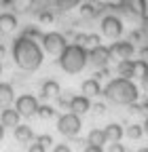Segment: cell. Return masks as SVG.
<instances>
[{
    "label": "cell",
    "instance_id": "11",
    "mask_svg": "<svg viewBox=\"0 0 148 152\" xmlns=\"http://www.w3.org/2000/svg\"><path fill=\"white\" fill-rule=\"evenodd\" d=\"M70 112L72 114H85V112H89L91 110V102H89V97H85V95H74V97L70 99Z\"/></svg>",
    "mask_w": 148,
    "mask_h": 152
},
{
    "label": "cell",
    "instance_id": "23",
    "mask_svg": "<svg viewBox=\"0 0 148 152\" xmlns=\"http://www.w3.org/2000/svg\"><path fill=\"white\" fill-rule=\"evenodd\" d=\"M36 114H38L40 118H53V116H55V110H53L51 106H40Z\"/></svg>",
    "mask_w": 148,
    "mask_h": 152
},
{
    "label": "cell",
    "instance_id": "38",
    "mask_svg": "<svg viewBox=\"0 0 148 152\" xmlns=\"http://www.w3.org/2000/svg\"><path fill=\"white\" fill-rule=\"evenodd\" d=\"M136 152H148V148H138Z\"/></svg>",
    "mask_w": 148,
    "mask_h": 152
},
{
    "label": "cell",
    "instance_id": "26",
    "mask_svg": "<svg viewBox=\"0 0 148 152\" xmlns=\"http://www.w3.org/2000/svg\"><path fill=\"white\" fill-rule=\"evenodd\" d=\"M23 36H28V38H32V40H34V38H38V36H40V38H42V34H40V32H38V30H36V28H28V30H26V34H23Z\"/></svg>",
    "mask_w": 148,
    "mask_h": 152
},
{
    "label": "cell",
    "instance_id": "20",
    "mask_svg": "<svg viewBox=\"0 0 148 152\" xmlns=\"http://www.w3.org/2000/svg\"><path fill=\"white\" fill-rule=\"evenodd\" d=\"M17 28V17L11 13H0V32H13Z\"/></svg>",
    "mask_w": 148,
    "mask_h": 152
},
{
    "label": "cell",
    "instance_id": "34",
    "mask_svg": "<svg viewBox=\"0 0 148 152\" xmlns=\"http://www.w3.org/2000/svg\"><path fill=\"white\" fill-rule=\"evenodd\" d=\"M95 110H97L100 114H104V112H106V106H104V104H97V106H95Z\"/></svg>",
    "mask_w": 148,
    "mask_h": 152
},
{
    "label": "cell",
    "instance_id": "10",
    "mask_svg": "<svg viewBox=\"0 0 148 152\" xmlns=\"http://www.w3.org/2000/svg\"><path fill=\"white\" fill-rule=\"evenodd\" d=\"M121 9L133 17L146 15V0H121Z\"/></svg>",
    "mask_w": 148,
    "mask_h": 152
},
{
    "label": "cell",
    "instance_id": "21",
    "mask_svg": "<svg viewBox=\"0 0 148 152\" xmlns=\"http://www.w3.org/2000/svg\"><path fill=\"white\" fill-rule=\"evenodd\" d=\"M106 137H108V142H121V137H123V127L119 125V123H110L106 129Z\"/></svg>",
    "mask_w": 148,
    "mask_h": 152
},
{
    "label": "cell",
    "instance_id": "33",
    "mask_svg": "<svg viewBox=\"0 0 148 152\" xmlns=\"http://www.w3.org/2000/svg\"><path fill=\"white\" fill-rule=\"evenodd\" d=\"M142 87H144V89L148 91V72H146V74L142 76Z\"/></svg>",
    "mask_w": 148,
    "mask_h": 152
},
{
    "label": "cell",
    "instance_id": "19",
    "mask_svg": "<svg viewBox=\"0 0 148 152\" xmlns=\"http://www.w3.org/2000/svg\"><path fill=\"white\" fill-rule=\"evenodd\" d=\"M40 93H42V97H57V95L62 93V87H59L57 80H45Z\"/></svg>",
    "mask_w": 148,
    "mask_h": 152
},
{
    "label": "cell",
    "instance_id": "13",
    "mask_svg": "<svg viewBox=\"0 0 148 152\" xmlns=\"http://www.w3.org/2000/svg\"><path fill=\"white\" fill-rule=\"evenodd\" d=\"M19 118H21V114L17 110H11V108H4L2 114H0V123H2V127H17V125H19Z\"/></svg>",
    "mask_w": 148,
    "mask_h": 152
},
{
    "label": "cell",
    "instance_id": "3",
    "mask_svg": "<svg viewBox=\"0 0 148 152\" xmlns=\"http://www.w3.org/2000/svg\"><path fill=\"white\" fill-rule=\"evenodd\" d=\"M57 61H59V66H62L64 72L78 74L87 66V61H89V51L85 47H81V45H68L62 51V55H59Z\"/></svg>",
    "mask_w": 148,
    "mask_h": 152
},
{
    "label": "cell",
    "instance_id": "1",
    "mask_svg": "<svg viewBox=\"0 0 148 152\" xmlns=\"http://www.w3.org/2000/svg\"><path fill=\"white\" fill-rule=\"evenodd\" d=\"M13 59L21 70L34 72L42 64V49H40V45L36 40H32V38L19 36L13 42Z\"/></svg>",
    "mask_w": 148,
    "mask_h": 152
},
{
    "label": "cell",
    "instance_id": "39",
    "mask_svg": "<svg viewBox=\"0 0 148 152\" xmlns=\"http://www.w3.org/2000/svg\"><path fill=\"white\" fill-rule=\"evenodd\" d=\"M0 74H2V64H0Z\"/></svg>",
    "mask_w": 148,
    "mask_h": 152
},
{
    "label": "cell",
    "instance_id": "4",
    "mask_svg": "<svg viewBox=\"0 0 148 152\" xmlns=\"http://www.w3.org/2000/svg\"><path fill=\"white\" fill-rule=\"evenodd\" d=\"M81 2V0H32L30 7L34 13H51L53 11H70Z\"/></svg>",
    "mask_w": 148,
    "mask_h": 152
},
{
    "label": "cell",
    "instance_id": "18",
    "mask_svg": "<svg viewBox=\"0 0 148 152\" xmlns=\"http://www.w3.org/2000/svg\"><path fill=\"white\" fill-rule=\"evenodd\" d=\"M15 140H17V142H23V144L32 142V140H34L32 127H28V125H17V127H15Z\"/></svg>",
    "mask_w": 148,
    "mask_h": 152
},
{
    "label": "cell",
    "instance_id": "7",
    "mask_svg": "<svg viewBox=\"0 0 148 152\" xmlns=\"http://www.w3.org/2000/svg\"><path fill=\"white\" fill-rule=\"evenodd\" d=\"M38 108H40L38 99H36L34 95H30V93L19 95V97H17V106H15V110L19 112L21 116H34V114L38 112Z\"/></svg>",
    "mask_w": 148,
    "mask_h": 152
},
{
    "label": "cell",
    "instance_id": "25",
    "mask_svg": "<svg viewBox=\"0 0 148 152\" xmlns=\"http://www.w3.org/2000/svg\"><path fill=\"white\" fill-rule=\"evenodd\" d=\"M36 142H38V144H42V146L47 148V146H51V144H53V137L45 133V135H38V137H36Z\"/></svg>",
    "mask_w": 148,
    "mask_h": 152
},
{
    "label": "cell",
    "instance_id": "17",
    "mask_svg": "<svg viewBox=\"0 0 148 152\" xmlns=\"http://www.w3.org/2000/svg\"><path fill=\"white\" fill-rule=\"evenodd\" d=\"M106 142H108V137H106L104 129H91L89 131V135H87V144L89 146H104Z\"/></svg>",
    "mask_w": 148,
    "mask_h": 152
},
{
    "label": "cell",
    "instance_id": "27",
    "mask_svg": "<svg viewBox=\"0 0 148 152\" xmlns=\"http://www.w3.org/2000/svg\"><path fill=\"white\" fill-rule=\"evenodd\" d=\"M108 152H125V146H123L121 142H112V144H110V148H108Z\"/></svg>",
    "mask_w": 148,
    "mask_h": 152
},
{
    "label": "cell",
    "instance_id": "8",
    "mask_svg": "<svg viewBox=\"0 0 148 152\" xmlns=\"http://www.w3.org/2000/svg\"><path fill=\"white\" fill-rule=\"evenodd\" d=\"M110 57H112V53H110V47H104V45H97L89 51V61L97 66V68H106V64L110 61Z\"/></svg>",
    "mask_w": 148,
    "mask_h": 152
},
{
    "label": "cell",
    "instance_id": "32",
    "mask_svg": "<svg viewBox=\"0 0 148 152\" xmlns=\"http://www.w3.org/2000/svg\"><path fill=\"white\" fill-rule=\"evenodd\" d=\"M140 55H142V59H144V61H148V47H144V49L140 51Z\"/></svg>",
    "mask_w": 148,
    "mask_h": 152
},
{
    "label": "cell",
    "instance_id": "35",
    "mask_svg": "<svg viewBox=\"0 0 148 152\" xmlns=\"http://www.w3.org/2000/svg\"><path fill=\"white\" fill-rule=\"evenodd\" d=\"M4 140V127H2V123H0V142Z\"/></svg>",
    "mask_w": 148,
    "mask_h": 152
},
{
    "label": "cell",
    "instance_id": "5",
    "mask_svg": "<svg viewBox=\"0 0 148 152\" xmlns=\"http://www.w3.org/2000/svg\"><path fill=\"white\" fill-rule=\"evenodd\" d=\"M81 127H83V123H81V116H78V114L66 112V114H62V116L57 118V131L62 133V135H66V137L78 135Z\"/></svg>",
    "mask_w": 148,
    "mask_h": 152
},
{
    "label": "cell",
    "instance_id": "36",
    "mask_svg": "<svg viewBox=\"0 0 148 152\" xmlns=\"http://www.w3.org/2000/svg\"><path fill=\"white\" fill-rule=\"evenodd\" d=\"M4 53H7V49H4L2 45H0V59H2V57H4Z\"/></svg>",
    "mask_w": 148,
    "mask_h": 152
},
{
    "label": "cell",
    "instance_id": "15",
    "mask_svg": "<svg viewBox=\"0 0 148 152\" xmlns=\"http://www.w3.org/2000/svg\"><path fill=\"white\" fill-rule=\"evenodd\" d=\"M83 93H85V97H95V95L102 93V87H100V80L97 78H87L83 85H81Z\"/></svg>",
    "mask_w": 148,
    "mask_h": 152
},
{
    "label": "cell",
    "instance_id": "22",
    "mask_svg": "<svg viewBox=\"0 0 148 152\" xmlns=\"http://www.w3.org/2000/svg\"><path fill=\"white\" fill-rule=\"evenodd\" d=\"M142 133H144V127H142V125H129V129H127V137L140 140V137H142Z\"/></svg>",
    "mask_w": 148,
    "mask_h": 152
},
{
    "label": "cell",
    "instance_id": "16",
    "mask_svg": "<svg viewBox=\"0 0 148 152\" xmlns=\"http://www.w3.org/2000/svg\"><path fill=\"white\" fill-rule=\"evenodd\" d=\"M13 99H15L13 87L9 83H0V108H9Z\"/></svg>",
    "mask_w": 148,
    "mask_h": 152
},
{
    "label": "cell",
    "instance_id": "30",
    "mask_svg": "<svg viewBox=\"0 0 148 152\" xmlns=\"http://www.w3.org/2000/svg\"><path fill=\"white\" fill-rule=\"evenodd\" d=\"M85 152H104V148L102 146H87Z\"/></svg>",
    "mask_w": 148,
    "mask_h": 152
},
{
    "label": "cell",
    "instance_id": "40",
    "mask_svg": "<svg viewBox=\"0 0 148 152\" xmlns=\"http://www.w3.org/2000/svg\"><path fill=\"white\" fill-rule=\"evenodd\" d=\"M146 104H148V102H146Z\"/></svg>",
    "mask_w": 148,
    "mask_h": 152
},
{
    "label": "cell",
    "instance_id": "9",
    "mask_svg": "<svg viewBox=\"0 0 148 152\" xmlns=\"http://www.w3.org/2000/svg\"><path fill=\"white\" fill-rule=\"evenodd\" d=\"M102 32L108 36V38H119L123 34V23L121 19L114 17V15H108L102 19Z\"/></svg>",
    "mask_w": 148,
    "mask_h": 152
},
{
    "label": "cell",
    "instance_id": "24",
    "mask_svg": "<svg viewBox=\"0 0 148 152\" xmlns=\"http://www.w3.org/2000/svg\"><path fill=\"white\" fill-rule=\"evenodd\" d=\"M95 13H97V11L91 7V4H83V7H81V15H83V17H95Z\"/></svg>",
    "mask_w": 148,
    "mask_h": 152
},
{
    "label": "cell",
    "instance_id": "6",
    "mask_svg": "<svg viewBox=\"0 0 148 152\" xmlns=\"http://www.w3.org/2000/svg\"><path fill=\"white\" fill-rule=\"evenodd\" d=\"M40 40H42V49H45L47 53H51V55H62V51L68 47L64 34H59V32H49V34H42Z\"/></svg>",
    "mask_w": 148,
    "mask_h": 152
},
{
    "label": "cell",
    "instance_id": "28",
    "mask_svg": "<svg viewBox=\"0 0 148 152\" xmlns=\"http://www.w3.org/2000/svg\"><path fill=\"white\" fill-rule=\"evenodd\" d=\"M47 148L42 146V144H38V142H34V144H30V150L28 152H45Z\"/></svg>",
    "mask_w": 148,
    "mask_h": 152
},
{
    "label": "cell",
    "instance_id": "31",
    "mask_svg": "<svg viewBox=\"0 0 148 152\" xmlns=\"http://www.w3.org/2000/svg\"><path fill=\"white\" fill-rule=\"evenodd\" d=\"M142 30H144V34H148V15L142 17Z\"/></svg>",
    "mask_w": 148,
    "mask_h": 152
},
{
    "label": "cell",
    "instance_id": "12",
    "mask_svg": "<svg viewBox=\"0 0 148 152\" xmlns=\"http://www.w3.org/2000/svg\"><path fill=\"white\" fill-rule=\"evenodd\" d=\"M133 45L129 42V40H119V42H114L112 47H110V53L112 55H116V57H121V59H129V57L133 55Z\"/></svg>",
    "mask_w": 148,
    "mask_h": 152
},
{
    "label": "cell",
    "instance_id": "37",
    "mask_svg": "<svg viewBox=\"0 0 148 152\" xmlns=\"http://www.w3.org/2000/svg\"><path fill=\"white\" fill-rule=\"evenodd\" d=\"M142 127H144V131H146V135H148V116H146V123H144Z\"/></svg>",
    "mask_w": 148,
    "mask_h": 152
},
{
    "label": "cell",
    "instance_id": "29",
    "mask_svg": "<svg viewBox=\"0 0 148 152\" xmlns=\"http://www.w3.org/2000/svg\"><path fill=\"white\" fill-rule=\"evenodd\" d=\"M53 152H72V150H70L68 144H57V146L53 148Z\"/></svg>",
    "mask_w": 148,
    "mask_h": 152
},
{
    "label": "cell",
    "instance_id": "2",
    "mask_svg": "<svg viewBox=\"0 0 148 152\" xmlns=\"http://www.w3.org/2000/svg\"><path fill=\"white\" fill-rule=\"evenodd\" d=\"M104 95H106L110 102H114V104L131 106V104L138 102L140 91H138V87L129 80V78H114V80H110V83L106 85Z\"/></svg>",
    "mask_w": 148,
    "mask_h": 152
},
{
    "label": "cell",
    "instance_id": "14",
    "mask_svg": "<svg viewBox=\"0 0 148 152\" xmlns=\"http://www.w3.org/2000/svg\"><path fill=\"white\" fill-rule=\"evenodd\" d=\"M116 70H119V76H121V78H129V80H131V76H138V72H136V61H133V59H121Z\"/></svg>",
    "mask_w": 148,
    "mask_h": 152
}]
</instances>
